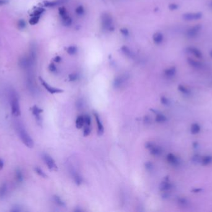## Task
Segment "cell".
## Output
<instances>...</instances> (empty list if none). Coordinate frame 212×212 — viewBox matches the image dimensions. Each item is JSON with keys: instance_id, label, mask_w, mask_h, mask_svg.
Segmentation results:
<instances>
[{"instance_id": "obj_29", "label": "cell", "mask_w": 212, "mask_h": 212, "mask_svg": "<svg viewBox=\"0 0 212 212\" xmlns=\"http://www.w3.org/2000/svg\"><path fill=\"white\" fill-rule=\"evenodd\" d=\"M178 90L180 92H181L182 93L184 94V95H190V91L189 89H188L187 88H186L185 87H184V85H179L178 86Z\"/></svg>"}, {"instance_id": "obj_26", "label": "cell", "mask_w": 212, "mask_h": 212, "mask_svg": "<svg viewBox=\"0 0 212 212\" xmlns=\"http://www.w3.org/2000/svg\"><path fill=\"white\" fill-rule=\"evenodd\" d=\"M15 177L16 179L18 182H22L24 180V176L23 174L20 169H16L15 171Z\"/></svg>"}, {"instance_id": "obj_13", "label": "cell", "mask_w": 212, "mask_h": 212, "mask_svg": "<svg viewBox=\"0 0 212 212\" xmlns=\"http://www.w3.org/2000/svg\"><path fill=\"white\" fill-rule=\"evenodd\" d=\"M127 79V78L125 75L117 77L113 82V87L116 89L120 88L121 87H122V86L126 82Z\"/></svg>"}, {"instance_id": "obj_20", "label": "cell", "mask_w": 212, "mask_h": 212, "mask_svg": "<svg viewBox=\"0 0 212 212\" xmlns=\"http://www.w3.org/2000/svg\"><path fill=\"white\" fill-rule=\"evenodd\" d=\"M75 125L77 129H80L84 126V116L80 115L77 117L76 121H75Z\"/></svg>"}, {"instance_id": "obj_45", "label": "cell", "mask_w": 212, "mask_h": 212, "mask_svg": "<svg viewBox=\"0 0 212 212\" xmlns=\"http://www.w3.org/2000/svg\"><path fill=\"white\" fill-rule=\"evenodd\" d=\"M49 70H50V72H51L52 73H54V72H57V69L54 63H51L49 65Z\"/></svg>"}, {"instance_id": "obj_24", "label": "cell", "mask_w": 212, "mask_h": 212, "mask_svg": "<svg viewBox=\"0 0 212 212\" xmlns=\"http://www.w3.org/2000/svg\"><path fill=\"white\" fill-rule=\"evenodd\" d=\"M201 130L200 126L197 123H193L192 124L190 128V132L192 134H197L200 133Z\"/></svg>"}, {"instance_id": "obj_55", "label": "cell", "mask_w": 212, "mask_h": 212, "mask_svg": "<svg viewBox=\"0 0 212 212\" xmlns=\"http://www.w3.org/2000/svg\"><path fill=\"white\" fill-rule=\"evenodd\" d=\"M193 147L195 148V149H196V148H197L198 147V142H194L193 143Z\"/></svg>"}, {"instance_id": "obj_32", "label": "cell", "mask_w": 212, "mask_h": 212, "mask_svg": "<svg viewBox=\"0 0 212 212\" xmlns=\"http://www.w3.org/2000/svg\"><path fill=\"white\" fill-rule=\"evenodd\" d=\"M84 102L82 98H80L76 101V107L77 108L78 110L83 109L84 107Z\"/></svg>"}, {"instance_id": "obj_23", "label": "cell", "mask_w": 212, "mask_h": 212, "mask_svg": "<svg viewBox=\"0 0 212 212\" xmlns=\"http://www.w3.org/2000/svg\"><path fill=\"white\" fill-rule=\"evenodd\" d=\"M8 187L7 184L6 183H3L1 187H0V199H3L6 196V194L7 193Z\"/></svg>"}, {"instance_id": "obj_9", "label": "cell", "mask_w": 212, "mask_h": 212, "mask_svg": "<svg viewBox=\"0 0 212 212\" xmlns=\"http://www.w3.org/2000/svg\"><path fill=\"white\" fill-rule=\"evenodd\" d=\"M102 27L104 29H110L112 26V19L108 14H104L101 16Z\"/></svg>"}, {"instance_id": "obj_35", "label": "cell", "mask_w": 212, "mask_h": 212, "mask_svg": "<svg viewBox=\"0 0 212 212\" xmlns=\"http://www.w3.org/2000/svg\"><path fill=\"white\" fill-rule=\"evenodd\" d=\"M84 129H83V136L84 137H87L91 133V126H86L84 125Z\"/></svg>"}, {"instance_id": "obj_28", "label": "cell", "mask_w": 212, "mask_h": 212, "mask_svg": "<svg viewBox=\"0 0 212 212\" xmlns=\"http://www.w3.org/2000/svg\"><path fill=\"white\" fill-rule=\"evenodd\" d=\"M34 170L35 172H36L37 174H38L39 176H41V177H43V178H47L48 176L46 174V173L42 169H41L39 167H36L34 168Z\"/></svg>"}, {"instance_id": "obj_51", "label": "cell", "mask_w": 212, "mask_h": 212, "mask_svg": "<svg viewBox=\"0 0 212 212\" xmlns=\"http://www.w3.org/2000/svg\"><path fill=\"white\" fill-rule=\"evenodd\" d=\"M9 3V0H0V5H3L8 4Z\"/></svg>"}, {"instance_id": "obj_18", "label": "cell", "mask_w": 212, "mask_h": 212, "mask_svg": "<svg viewBox=\"0 0 212 212\" xmlns=\"http://www.w3.org/2000/svg\"><path fill=\"white\" fill-rule=\"evenodd\" d=\"M187 62L191 67L195 69H201L203 67V64L201 62H200V61L194 60L192 58H188Z\"/></svg>"}, {"instance_id": "obj_12", "label": "cell", "mask_w": 212, "mask_h": 212, "mask_svg": "<svg viewBox=\"0 0 212 212\" xmlns=\"http://www.w3.org/2000/svg\"><path fill=\"white\" fill-rule=\"evenodd\" d=\"M172 188V184L169 180V178L166 177L164 180L159 184V188L160 191L163 192H166L170 190Z\"/></svg>"}, {"instance_id": "obj_57", "label": "cell", "mask_w": 212, "mask_h": 212, "mask_svg": "<svg viewBox=\"0 0 212 212\" xmlns=\"http://www.w3.org/2000/svg\"><path fill=\"white\" fill-rule=\"evenodd\" d=\"M210 56L212 58V50L210 51Z\"/></svg>"}, {"instance_id": "obj_30", "label": "cell", "mask_w": 212, "mask_h": 212, "mask_svg": "<svg viewBox=\"0 0 212 212\" xmlns=\"http://www.w3.org/2000/svg\"><path fill=\"white\" fill-rule=\"evenodd\" d=\"M43 4L46 7H54L59 4V2H49V1H44Z\"/></svg>"}, {"instance_id": "obj_25", "label": "cell", "mask_w": 212, "mask_h": 212, "mask_svg": "<svg viewBox=\"0 0 212 212\" xmlns=\"http://www.w3.org/2000/svg\"><path fill=\"white\" fill-rule=\"evenodd\" d=\"M212 162V156L208 155L203 157L201 159V163L203 165H208Z\"/></svg>"}, {"instance_id": "obj_16", "label": "cell", "mask_w": 212, "mask_h": 212, "mask_svg": "<svg viewBox=\"0 0 212 212\" xmlns=\"http://www.w3.org/2000/svg\"><path fill=\"white\" fill-rule=\"evenodd\" d=\"M187 52L193 55L197 59H201L203 57V54L197 48L195 47H188L187 48Z\"/></svg>"}, {"instance_id": "obj_15", "label": "cell", "mask_w": 212, "mask_h": 212, "mask_svg": "<svg viewBox=\"0 0 212 212\" xmlns=\"http://www.w3.org/2000/svg\"><path fill=\"white\" fill-rule=\"evenodd\" d=\"M167 161L173 166H178L180 164L179 159L174 154L169 153L166 156Z\"/></svg>"}, {"instance_id": "obj_14", "label": "cell", "mask_w": 212, "mask_h": 212, "mask_svg": "<svg viewBox=\"0 0 212 212\" xmlns=\"http://www.w3.org/2000/svg\"><path fill=\"white\" fill-rule=\"evenodd\" d=\"M94 116L97 125V134L99 136H102L104 133V127L101 120L100 116L97 112H94Z\"/></svg>"}, {"instance_id": "obj_22", "label": "cell", "mask_w": 212, "mask_h": 212, "mask_svg": "<svg viewBox=\"0 0 212 212\" xmlns=\"http://www.w3.org/2000/svg\"><path fill=\"white\" fill-rule=\"evenodd\" d=\"M164 74L166 77L168 78H171L175 75L176 68L175 67H171L170 68H168L164 71Z\"/></svg>"}, {"instance_id": "obj_6", "label": "cell", "mask_w": 212, "mask_h": 212, "mask_svg": "<svg viewBox=\"0 0 212 212\" xmlns=\"http://www.w3.org/2000/svg\"><path fill=\"white\" fill-rule=\"evenodd\" d=\"M31 110L32 111V115L35 117V119H36V121L37 124L39 126H42L43 120H42V117L41 115L44 112L43 109H42L41 108L39 107L37 105H34L31 108Z\"/></svg>"}, {"instance_id": "obj_2", "label": "cell", "mask_w": 212, "mask_h": 212, "mask_svg": "<svg viewBox=\"0 0 212 212\" xmlns=\"http://www.w3.org/2000/svg\"><path fill=\"white\" fill-rule=\"evenodd\" d=\"M9 96L10 99V105L12 115L15 117H18L21 116V111L19 101V97L17 92L15 90L11 89L9 92Z\"/></svg>"}, {"instance_id": "obj_37", "label": "cell", "mask_w": 212, "mask_h": 212, "mask_svg": "<svg viewBox=\"0 0 212 212\" xmlns=\"http://www.w3.org/2000/svg\"><path fill=\"white\" fill-rule=\"evenodd\" d=\"M39 18L40 16H32V18L29 20V24L31 25H36L38 23Z\"/></svg>"}, {"instance_id": "obj_42", "label": "cell", "mask_w": 212, "mask_h": 212, "mask_svg": "<svg viewBox=\"0 0 212 212\" xmlns=\"http://www.w3.org/2000/svg\"><path fill=\"white\" fill-rule=\"evenodd\" d=\"M78 78H79V75L77 74H71L69 75L68 76V79L70 82H75L77 80Z\"/></svg>"}, {"instance_id": "obj_19", "label": "cell", "mask_w": 212, "mask_h": 212, "mask_svg": "<svg viewBox=\"0 0 212 212\" xmlns=\"http://www.w3.org/2000/svg\"><path fill=\"white\" fill-rule=\"evenodd\" d=\"M153 39L154 43L156 44H161L162 43L163 39H164L163 34L161 33H159V32L156 33H154L153 34Z\"/></svg>"}, {"instance_id": "obj_46", "label": "cell", "mask_w": 212, "mask_h": 212, "mask_svg": "<svg viewBox=\"0 0 212 212\" xmlns=\"http://www.w3.org/2000/svg\"><path fill=\"white\" fill-rule=\"evenodd\" d=\"M18 27L20 28V29H24L26 28V22L23 20H21L18 21Z\"/></svg>"}, {"instance_id": "obj_17", "label": "cell", "mask_w": 212, "mask_h": 212, "mask_svg": "<svg viewBox=\"0 0 212 212\" xmlns=\"http://www.w3.org/2000/svg\"><path fill=\"white\" fill-rule=\"evenodd\" d=\"M155 114H156V118H155V121L156 122L158 123H165L167 118V117L164 115L163 114H162L160 112H158L157 111H155L154 110H151Z\"/></svg>"}, {"instance_id": "obj_53", "label": "cell", "mask_w": 212, "mask_h": 212, "mask_svg": "<svg viewBox=\"0 0 212 212\" xmlns=\"http://www.w3.org/2000/svg\"><path fill=\"white\" fill-rule=\"evenodd\" d=\"M202 191V188H194L192 190V192L193 193H199V192H201Z\"/></svg>"}, {"instance_id": "obj_39", "label": "cell", "mask_w": 212, "mask_h": 212, "mask_svg": "<svg viewBox=\"0 0 212 212\" xmlns=\"http://www.w3.org/2000/svg\"><path fill=\"white\" fill-rule=\"evenodd\" d=\"M76 13L79 16H82L84 13V9L83 6H79L76 9Z\"/></svg>"}, {"instance_id": "obj_5", "label": "cell", "mask_w": 212, "mask_h": 212, "mask_svg": "<svg viewBox=\"0 0 212 212\" xmlns=\"http://www.w3.org/2000/svg\"><path fill=\"white\" fill-rule=\"evenodd\" d=\"M145 147L149 151L150 154L154 156H159L162 152V148L152 142H146Z\"/></svg>"}, {"instance_id": "obj_31", "label": "cell", "mask_w": 212, "mask_h": 212, "mask_svg": "<svg viewBox=\"0 0 212 212\" xmlns=\"http://www.w3.org/2000/svg\"><path fill=\"white\" fill-rule=\"evenodd\" d=\"M45 11V10L42 8H39L33 11V13L31 15V16H40Z\"/></svg>"}, {"instance_id": "obj_11", "label": "cell", "mask_w": 212, "mask_h": 212, "mask_svg": "<svg viewBox=\"0 0 212 212\" xmlns=\"http://www.w3.org/2000/svg\"><path fill=\"white\" fill-rule=\"evenodd\" d=\"M202 18V13L200 12L197 13H187L182 15L184 20L187 21H191L194 20H198Z\"/></svg>"}, {"instance_id": "obj_47", "label": "cell", "mask_w": 212, "mask_h": 212, "mask_svg": "<svg viewBox=\"0 0 212 212\" xmlns=\"http://www.w3.org/2000/svg\"><path fill=\"white\" fill-rule=\"evenodd\" d=\"M178 8H179V6L177 4H175V3H172V4H170L169 5V8L171 11L176 10Z\"/></svg>"}, {"instance_id": "obj_27", "label": "cell", "mask_w": 212, "mask_h": 212, "mask_svg": "<svg viewBox=\"0 0 212 212\" xmlns=\"http://www.w3.org/2000/svg\"><path fill=\"white\" fill-rule=\"evenodd\" d=\"M62 23L65 26H70L72 24V20L68 15H67L62 18Z\"/></svg>"}, {"instance_id": "obj_10", "label": "cell", "mask_w": 212, "mask_h": 212, "mask_svg": "<svg viewBox=\"0 0 212 212\" xmlns=\"http://www.w3.org/2000/svg\"><path fill=\"white\" fill-rule=\"evenodd\" d=\"M70 173L73 177V179L75 183L77 185H81L83 182V177L81 175L80 173H78L73 167L70 168Z\"/></svg>"}, {"instance_id": "obj_56", "label": "cell", "mask_w": 212, "mask_h": 212, "mask_svg": "<svg viewBox=\"0 0 212 212\" xmlns=\"http://www.w3.org/2000/svg\"><path fill=\"white\" fill-rule=\"evenodd\" d=\"M209 7H210V8L212 10V1H211V2H210V3H209Z\"/></svg>"}, {"instance_id": "obj_49", "label": "cell", "mask_w": 212, "mask_h": 212, "mask_svg": "<svg viewBox=\"0 0 212 212\" xmlns=\"http://www.w3.org/2000/svg\"><path fill=\"white\" fill-rule=\"evenodd\" d=\"M120 33H122V35L125 36H128L129 35V32L128 30L126 28H123L120 29Z\"/></svg>"}, {"instance_id": "obj_1", "label": "cell", "mask_w": 212, "mask_h": 212, "mask_svg": "<svg viewBox=\"0 0 212 212\" xmlns=\"http://www.w3.org/2000/svg\"><path fill=\"white\" fill-rule=\"evenodd\" d=\"M16 130L23 143L28 147L32 148L34 145V141L29 134L24 125L20 122H18L16 124Z\"/></svg>"}, {"instance_id": "obj_21", "label": "cell", "mask_w": 212, "mask_h": 212, "mask_svg": "<svg viewBox=\"0 0 212 212\" xmlns=\"http://www.w3.org/2000/svg\"><path fill=\"white\" fill-rule=\"evenodd\" d=\"M53 200L56 205L60 207H65L66 203L62 200V198L57 195H54L53 196Z\"/></svg>"}, {"instance_id": "obj_8", "label": "cell", "mask_w": 212, "mask_h": 212, "mask_svg": "<svg viewBox=\"0 0 212 212\" xmlns=\"http://www.w3.org/2000/svg\"><path fill=\"white\" fill-rule=\"evenodd\" d=\"M201 29V26L200 25H195L194 26H192L188 29L185 32V36L190 39L195 38H196L198 34H199L200 30Z\"/></svg>"}, {"instance_id": "obj_7", "label": "cell", "mask_w": 212, "mask_h": 212, "mask_svg": "<svg viewBox=\"0 0 212 212\" xmlns=\"http://www.w3.org/2000/svg\"><path fill=\"white\" fill-rule=\"evenodd\" d=\"M42 85L44 87V88L50 94H57V93H61L64 92L63 90L56 87H54L49 85L47 82H46L41 77H39V78Z\"/></svg>"}, {"instance_id": "obj_34", "label": "cell", "mask_w": 212, "mask_h": 212, "mask_svg": "<svg viewBox=\"0 0 212 212\" xmlns=\"http://www.w3.org/2000/svg\"><path fill=\"white\" fill-rule=\"evenodd\" d=\"M145 169L147 171L151 172L153 170V169H154V165H153V164L151 162L148 161V162L145 163Z\"/></svg>"}, {"instance_id": "obj_4", "label": "cell", "mask_w": 212, "mask_h": 212, "mask_svg": "<svg viewBox=\"0 0 212 212\" xmlns=\"http://www.w3.org/2000/svg\"><path fill=\"white\" fill-rule=\"evenodd\" d=\"M42 157L49 170L52 171H57L58 170L57 165L51 156L47 153H43Z\"/></svg>"}, {"instance_id": "obj_41", "label": "cell", "mask_w": 212, "mask_h": 212, "mask_svg": "<svg viewBox=\"0 0 212 212\" xmlns=\"http://www.w3.org/2000/svg\"><path fill=\"white\" fill-rule=\"evenodd\" d=\"M177 202L179 204H180L182 206H186L188 204V201L185 198H179L177 199Z\"/></svg>"}, {"instance_id": "obj_48", "label": "cell", "mask_w": 212, "mask_h": 212, "mask_svg": "<svg viewBox=\"0 0 212 212\" xmlns=\"http://www.w3.org/2000/svg\"><path fill=\"white\" fill-rule=\"evenodd\" d=\"M143 121H144V123H145V124H150L151 122V118H150L149 116L146 115V116H145L144 117Z\"/></svg>"}, {"instance_id": "obj_44", "label": "cell", "mask_w": 212, "mask_h": 212, "mask_svg": "<svg viewBox=\"0 0 212 212\" xmlns=\"http://www.w3.org/2000/svg\"><path fill=\"white\" fill-rule=\"evenodd\" d=\"M201 157H200V156L199 155H198V154H196V155H194L192 157V159H191V160H192V161L193 162H201Z\"/></svg>"}, {"instance_id": "obj_54", "label": "cell", "mask_w": 212, "mask_h": 212, "mask_svg": "<svg viewBox=\"0 0 212 212\" xmlns=\"http://www.w3.org/2000/svg\"><path fill=\"white\" fill-rule=\"evenodd\" d=\"M4 161L2 159H0V170H2L4 167Z\"/></svg>"}, {"instance_id": "obj_43", "label": "cell", "mask_w": 212, "mask_h": 212, "mask_svg": "<svg viewBox=\"0 0 212 212\" xmlns=\"http://www.w3.org/2000/svg\"><path fill=\"white\" fill-rule=\"evenodd\" d=\"M160 101H161V103L163 105H165V106H167L169 105V100H168V98L164 96H162L161 97V99H160Z\"/></svg>"}, {"instance_id": "obj_52", "label": "cell", "mask_w": 212, "mask_h": 212, "mask_svg": "<svg viewBox=\"0 0 212 212\" xmlns=\"http://www.w3.org/2000/svg\"><path fill=\"white\" fill-rule=\"evenodd\" d=\"M54 62H57V63H58V62H60L61 61H62V58L60 57V56H56L55 58H54Z\"/></svg>"}, {"instance_id": "obj_3", "label": "cell", "mask_w": 212, "mask_h": 212, "mask_svg": "<svg viewBox=\"0 0 212 212\" xmlns=\"http://www.w3.org/2000/svg\"><path fill=\"white\" fill-rule=\"evenodd\" d=\"M35 60V54L32 52L29 57H23L19 60V64L23 69H30L34 64Z\"/></svg>"}, {"instance_id": "obj_36", "label": "cell", "mask_w": 212, "mask_h": 212, "mask_svg": "<svg viewBox=\"0 0 212 212\" xmlns=\"http://www.w3.org/2000/svg\"><path fill=\"white\" fill-rule=\"evenodd\" d=\"M122 51L123 52V53L126 55L128 57H132V51L126 46H123L122 47Z\"/></svg>"}, {"instance_id": "obj_33", "label": "cell", "mask_w": 212, "mask_h": 212, "mask_svg": "<svg viewBox=\"0 0 212 212\" xmlns=\"http://www.w3.org/2000/svg\"><path fill=\"white\" fill-rule=\"evenodd\" d=\"M67 52L70 55H74L77 52V47L75 46H70L67 49Z\"/></svg>"}, {"instance_id": "obj_38", "label": "cell", "mask_w": 212, "mask_h": 212, "mask_svg": "<svg viewBox=\"0 0 212 212\" xmlns=\"http://www.w3.org/2000/svg\"><path fill=\"white\" fill-rule=\"evenodd\" d=\"M84 125L91 126V116L88 115H86L84 116Z\"/></svg>"}, {"instance_id": "obj_50", "label": "cell", "mask_w": 212, "mask_h": 212, "mask_svg": "<svg viewBox=\"0 0 212 212\" xmlns=\"http://www.w3.org/2000/svg\"><path fill=\"white\" fill-rule=\"evenodd\" d=\"M22 210L21 209L19 206H16L15 205L14 207H13V208L11 210V211L12 212H19L21 211Z\"/></svg>"}, {"instance_id": "obj_40", "label": "cell", "mask_w": 212, "mask_h": 212, "mask_svg": "<svg viewBox=\"0 0 212 212\" xmlns=\"http://www.w3.org/2000/svg\"><path fill=\"white\" fill-rule=\"evenodd\" d=\"M58 12H59V15H60V16L62 17V18L68 15H67V12L66 9H65V8H63V7H60V8H59V9H58Z\"/></svg>"}]
</instances>
